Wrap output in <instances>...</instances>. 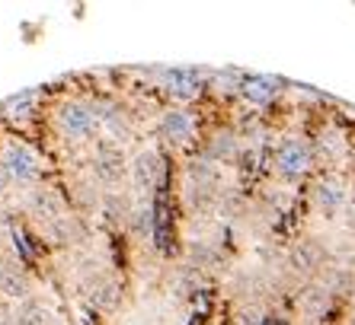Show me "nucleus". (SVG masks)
<instances>
[{"label": "nucleus", "instance_id": "0eeeda50", "mask_svg": "<svg viewBox=\"0 0 355 325\" xmlns=\"http://www.w3.org/2000/svg\"><path fill=\"white\" fill-rule=\"evenodd\" d=\"M198 80H202V77H198L196 71H173L170 77H166V83L173 86L176 96H196V93H198Z\"/></svg>", "mask_w": 355, "mask_h": 325}, {"label": "nucleus", "instance_id": "39448f33", "mask_svg": "<svg viewBox=\"0 0 355 325\" xmlns=\"http://www.w3.org/2000/svg\"><path fill=\"white\" fill-rule=\"evenodd\" d=\"M164 134L173 144H186L196 134V118L189 112H166L164 115Z\"/></svg>", "mask_w": 355, "mask_h": 325}, {"label": "nucleus", "instance_id": "20e7f679", "mask_svg": "<svg viewBox=\"0 0 355 325\" xmlns=\"http://www.w3.org/2000/svg\"><path fill=\"white\" fill-rule=\"evenodd\" d=\"M275 166L285 179H297V176H304L311 169V147L304 140L297 138H288L282 140L279 150H275Z\"/></svg>", "mask_w": 355, "mask_h": 325}, {"label": "nucleus", "instance_id": "6e6552de", "mask_svg": "<svg viewBox=\"0 0 355 325\" xmlns=\"http://www.w3.org/2000/svg\"><path fill=\"white\" fill-rule=\"evenodd\" d=\"M320 204L327 207V211H336L339 204H343V188L333 185V182H327V185H320Z\"/></svg>", "mask_w": 355, "mask_h": 325}, {"label": "nucleus", "instance_id": "f03ea898", "mask_svg": "<svg viewBox=\"0 0 355 325\" xmlns=\"http://www.w3.org/2000/svg\"><path fill=\"white\" fill-rule=\"evenodd\" d=\"M55 124H58V131L64 134V138L71 140H87L96 134V112H93L90 106H83V102H64V106L55 112Z\"/></svg>", "mask_w": 355, "mask_h": 325}, {"label": "nucleus", "instance_id": "f257e3e1", "mask_svg": "<svg viewBox=\"0 0 355 325\" xmlns=\"http://www.w3.org/2000/svg\"><path fill=\"white\" fill-rule=\"evenodd\" d=\"M0 166H3V172H7L10 179L23 182V185H29V182H35L42 176L39 154H35L29 144H19V140H10V144L3 147V154H0Z\"/></svg>", "mask_w": 355, "mask_h": 325}, {"label": "nucleus", "instance_id": "7ed1b4c3", "mask_svg": "<svg viewBox=\"0 0 355 325\" xmlns=\"http://www.w3.org/2000/svg\"><path fill=\"white\" fill-rule=\"evenodd\" d=\"M154 243H157L160 252L173 249V201H170L166 172L157 179V192H154Z\"/></svg>", "mask_w": 355, "mask_h": 325}, {"label": "nucleus", "instance_id": "9d476101", "mask_svg": "<svg viewBox=\"0 0 355 325\" xmlns=\"http://www.w3.org/2000/svg\"><path fill=\"white\" fill-rule=\"evenodd\" d=\"M263 325H285V319H266Z\"/></svg>", "mask_w": 355, "mask_h": 325}, {"label": "nucleus", "instance_id": "1a4fd4ad", "mask_svg": "<svg viewBox=\"0 0 355 325\" xmlns=\"http://www.w3.org/2000/svg\"><path fill=\"white\" fill-rule=\"evenodd\" d=\"M7 182H10V176L3 172V166H0V198H3V192H7Z\"/></svg>", "mask_w": 355, "mask_h": 325}, {"label": "nucleus", "instance_id": "423d86ee", "mask_svg": "<svg viewBox=\"0 0 355 325\" xmlns=\"http://www.w3.org/2000/svg\"><path fill=\"white\" fill-rule=\"evenodd\" d=\"M275 86H279V83L269 80V77H247V80H243V86H240V93H243L250 102L266 106V102H272L275 93H279Z\"/></svg>", "mask_w": 355, "mask_h": 325}]
</instances>
